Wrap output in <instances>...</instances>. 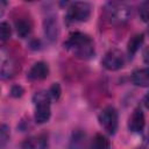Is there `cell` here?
Wrapping results in <instances>:
<instances>
[{"mask_svg":"<svg viewBox=\"0 0 149 149\" xmlns=\"http://www.w3.org/2000/svg\"><path fill=\"white\" fill-rule=\"evenodd\" d=\"M64 48L79 59H90L94 55V43L92 38L81 31L70 34L64 42Z\"/></svg>","mask_w":149,"mask_h":149,"instance_id":"1","label":"cell"},{"mask_svg":"<svg viewBox=\"0 0 149 149\" xmlns=\"http://www.w3.org/2000/svg\"><path fill=\"white\" fill-rule=\"evenodd\" d=\"M107 19L113 24H123L132 16V8L126 2L109 1L105 6Z\"/></svg>","mask_w":149,"mask_h":149,"instance_id":"2","label":"cell"},{"mask_svg":"<svg viewBox=\"0 0 149 149\" xmlns=\"http://www.w3.org/2000/svg\"><path fill=\"white\" fill-rule=\"evenodd\" d=\"M33 102L35 107V114H34L35 121L40 125L45 123L51 115L49 92H45V91L36 92L33 97Z\"/></svg>","mask_w":149,"mask_h":149,"instance_id":"3","label":"cell"},{"mask_svg":"<svg viewBox=\"0 0 149 149\" xmlns=\"http://www.w3.org/2000/svg\"><path fill=\"white\" fill-rule=\"evenodd\" d=\"M91 10H92V7L88 2H85V1L71 2L65 14V22L68 24L85 22L88 20L91 15Z\"/></svg>","mask_w":149,"mask_h":149,"instance_id":"4","label":"cell"},{"mask_svg":"<svg viewBox=\"0 0 149 149\" xmlns=\"http://www.w3.org/2000/svg\"><path fill=\"white\" fill-rule=\"evenodd\" d=\"M98 120H99L100 126L104 128V130H106V133L111 135L115 134L118 129V112L114 107L112 106L105 107L100 112Z\"/></svg>","mask_w":149,"mask_h":149,"instance_id":"5","label":"cell"},{"mask_svg":"<svg viewBox=\"0 0 149 149\" xmlns=\"http://www.w3.org/2000/svg\"><path fill=\"white\" fill-rule=\"evenodd\" d=\"M0 64H1V69H0L1 79L6 80V79H10L15 76V73L17 71L16 62L9 55V52L3 48L0 51Z\"/></svg>","mask_w":149,"mask_h":149,"instance_id":"6","label":"cell"},{"mask_svg":"<svg viewBox=\"0 0 149 149\" xmlns=\"http://www.w3.org/2000/svg\"><path fill=\"white\" fill-rule=\"evenodd\" d=\"M101 63H102V66L106 70L116 71V70H120L123 66L125 58H123V55H122L121 51H119L116 49H113V50H109L108 52H106Z\"/></svg>","mask_w":149,"mask_h":149,"instance_id":"7","label":"cell"},{"mask_svg":"<svg viewBox=\"0 0 149 149\" xmlns=\"http://www.w3.org/2000/svg\"><path fill=\"white\" fill-rule=\"evenodd\" d=\"M43 31L49 42H55L59 35V28L57 17L55 15H48L43 20Z\"/></svg>","mask_w":149,"mask_h":149,"instance_id":"8","label":"cell"},{"mask_svg":"<svg viewBox=\"0 0 149 149\" xmlns=\"http://www.w3.org/2000/svg\"><path fill=\"white\" fill-rule=\"evenodd\" d=\"M146 120H144V114L141 108H135L132 115L129 116L128 120V128L133 133H141L144 128Z\"/></svg>","mask_w":149,"mask_h":149,"instance_id":"9","label":"cell"},{"mask_svg":"<svg viewBox=\"0 0 149 149\" xmlns=\"http://www.w3.org/2000/svg\"><path fill=\"white\" fill-rule=\"evenodd\" d=\"M49 74V66L44 62H36L27 73L29 80H43Z\"/></svg>","mask_w":149,"mask_h":149,"instance_id":"10","label":"cell"},{"mask_svg":"<svg viewBox=\"0 0 149 149\" xmlns=\"http://www.w3.org/2000/svg\"><path fill=\"white\" fill-rule=\"evenodd\" d=\"M15 29H16V33L20 37L24 38L27 37L30 33H31V28H33V23L30 21L29 17L27 16H19L16 20H15Z\"/></svg>","mask_w":149,"mask_h":149,"instance_id":"11","label":"cell"},{"mask_svg":"<svg viewBox=\"0 0 149 149\" xmlns=\"http://www.w3.org/2000/svg\"><path fill=\"white\" fill-rule=\"evenodd\" d=\"M23 149H47L48 148V136L47 135H38L34 139H27L23 144Z\"/></svg>","mask_w":149,"mask_h":149,"instance_id":"12","label":"cell"},{"mask_svg":"<svg viewBox=\"0 0 149 149\" xmlns=\"http://www.w3.org/2000/svg\"><path fill=\"white\" fill-rule=\"evenodd\" d=\"M132 81L140 87L149 86V69H137L132 73Z\"/></svg>","mask_w":149,"mask_h":149,"instance_id":"13","label":"cell"},{"mask_svg":"<svg viewBox=\"0 0 149 149\" xmlns=\"http://www.w3.org/2000/svg\"><path fill=\"white\" fill-rule=\"evenodd\" d=\"M143 41H144V35L142 33L141 34H136V35H134V36L130 37V40L128 41V44H127V52H128V55H129L130 58L140 49V47L142 45Z\"/></svg>","mask_w":149,"mask_h":149,"instance_id":"14","label":"cell"},{"mask_svg":"<svg viewBox=\"0 0 149 149\" xmlns=\"http://www.w3.org/2000/svg\"><path fill=\"white\" fill-rule=\"evenodd\" d=\"M86 148V135L81 130L72 133L70 141V149H85Z\"/></svg>","mask_w":149,"mask_h":149,"instance_id":"15","label":"cell"},{"mask_svg":"<svg viewBox=\"0 0 149 149\" xmlns=\"http://www.w3.org/2000/svg\"><path fill=\"white\" fill-rule=\"evenodd\" d=\"M91 149H111V142L102 134H95L91 143Z\"/></svg>","mask_w":149,"mask_h":149,"instance_id":"16","label":"cell"},{"mask_svg":"<svg viewBox=\"0 0 149 149\" xmlns=\"http://www.w3.org/2000/svg\"><path fill=\"white\" fill-rule=\"evenodd\" d=\"M9 141V127L7 125H2L0 128V148L3 149Z\"/></svg>","mask_w":149,"mask_h":149,"instance_id":"17","label":"cell"},{"mask_svg":"<svg viewBox=\"0 0 149 149\" xmlns=\"http://www.w3.org/2000/svg\"><path fill=\"white\" fill-rule=\"evenodd\" d=\"M10 34H12V30H10L9 23H7V22H1V23H0V40H1L2 42H6L7 40H9Z\"/></svg>","mask_w":149,"mask_h":149,"instance_id":"18","label":"cell"},{"mask_svg":"<svg viewBox=\"0 0 149 149\" xmlns=\"http://www.w3.org/2000/svg\"><path fill=\"white\" fill-rule=\"evenodd\" d=\"M139 13H140L141 19L144 22H149V0L148 1H144V2H142L140 5Z\"/></svg>","mask_w":149,"mask_h":149,"instance_id":"19","label":"cell"},{"mask_svg":"<svg viewBox=\"0 0 149 149\" xmlns=\"http://www.w3.org/2000/svg\"><path fill=\"white\" fill-rule=\"evenodd\" d=\"M61 93H62V90H61L59 84H58V83H54V84L51 85L50 90H49V95H50V98L57 100V99L61 97Z\"/></svg>","mask_w":149,"mask_h":149,"instance_id":"20","label":"cell"},{"mask_svg":"<svg viewBox=\"0 0 149 149\" xmlns=\"http://www.w3.org/2000/svg\"><path fill=\"white\" fill-rule=\"evenodd\" d=\"M22 93H23V88H22L21 86H19V85H14V86L12 87V90H10V94H12L13 97H15V98L21 97Z\"/></svg>","mask_w":149,"mask_h":149,"instance_id":"21","label":"cell"},{"mask_svg":"<svg viewBox=\"0 0 149 149\" xmlns=\"http://www.w3.org/2000/svg\"><path fill=\"white\" fill-rule=\"evenodd\" d=\"M143 58H144V62L146 63H149V48H147L143 52Z\"/></svg>","mask_w":149,"mask_h":149,"instance_id":"22","label":"cell"},{"mask_svg":"<svg viewBox=\"0 0 149 149\" xmlns=\"http://www.w3.org/2000/svg\"><path fill=\"white\" fill-rule=\"evenodd\" d=\"M143 102H144V106L149 109V92L146 94V97H144V100H143Z\"/></svg>","mask_w":149,"mask_h":149,"instance_id":"23","label":"cell"},{"mask_svg":"<svg viewBox=\"0 0 149 149\" xmlns=\"http://www.w3.org/2000/svg\"><path fill=\"white\" fill-rule=\"evenodd\" d=\"M148 35H149V27H148Z\"/></svg>","mask_w":149,"mask_h":149,"instance_id":"24","label":"cell"},{"mask_svg":"<svg viewBox=\"0 0 149 149\" xmlns=\"http://www.w3.org/2000/svg\"><path fill=\"white\" fill-rule=\"evenodd\" d=\"M148 137H149V135H148Z\"/></svg>","mask_w":149,"mask_h":149,"instance_id":"25","label":"cell"}]
</instances>
